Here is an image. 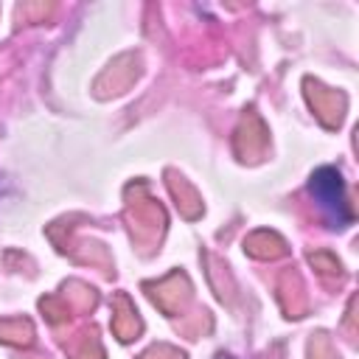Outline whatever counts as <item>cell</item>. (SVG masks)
Segmentation results:
<instances>
[{
    "mask_svg": "<svg viewBox=\"0 0 359 359\" xmlns=\"http://www.w3.org/2000/svg\"><path fill=\"white\" fill-rule=\"evenodd\" d=\"M309 194L320 213L331 222V227H345L351 222V208H348V194H345V180L337 165H320L309 177Z\"/></svg>",
    "mask_w": 359,
    "mask_h": 359,
    "instance_id": "cell-1",
    "label": "cell"
}]
</instances>
